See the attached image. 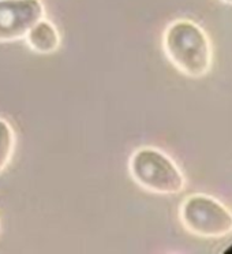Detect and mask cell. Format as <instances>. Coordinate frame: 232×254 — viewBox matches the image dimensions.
<instances>
[{"instance_id": "cell-1", "label": "cell", "mask_w": 232, "mask_h": 254, "mask_svg": "<svg viewBox=\"0 0 232 254\" xmlns=\"http://www.w3.org/2000/svg\"><path fill=\"white\" fill-rule=\"evenodd\" d=\"M164 50L172 64L188 77H202L210 67V45L191 21L174 22L164 34Z\"/></svg>"}, {"instance_id": "cell-2", "label": "cell", "mask_w": 232, "mask_h": 254, "mask_svg": "<svg viewBox=\"0 0 232 254\" xmlns=\"http://www.w3.org/2000/svg\"><path fill=\"white\" fill-rule=\"evenodd\" d=\"M130 172L141 188L156 194H177L184 178L174 161L153 148L138 149L130 159Z\"/></svg>"}, {"instance_id": "cell-3", "label": "cell", "mask_w": 232, "mask_h": 254, "mask_svg": "<svg viewBox=\"0 0 232 254\" xmlns=\"http://www.w3.org/2000/svg\"><path fill=\"white\" fill-rule=\"evenodd\" d=\"M180 219L188 231L202 238H221L232 232V213L208 195H191L182 205Z\"/></svg>"}, {"instance_id": "cell-4", "label": "cell", "mask_w": 232, "mask_h": 254, "mask_svg": "<svg viewBox=\"0 0 232 254\" xmlns=\"http://www.w3.org/2000/svg\"><path fill=\"white\" fill-rule=\"evenodd\" d=\"M43 18L44 6L40 0H0V41L25 39Z\"/></svg>"}, {"instance_id": "cell-5", "label": "cell", "mask_w": 232, "mask_h": 254, "mask_svg": "<svg viewBox=\"0 0 232 254\" xmlns=\"http://www.w3.org/2000/svg\"><path fill=\"white\" fill-rule=\"evenodd\" d=\"M28 45L37 54H54L60 44L58 29L47 19H40L25 36Z\"/></svg>"}, {"instance_id": "cell-6", "label": "cell", "mask_w": 232, "mask_h": 254, "mask_svg": "<svg viewBox=\"0 0 232 254\" xmlns=\"http://www.w3.org/2000/svg\"><path fill=\"white\" fill-rule=\"evenodd\" d=\"M14 153V131L6 121L0 119V172L7 167Z\"/></svg>"}, {"instance_id": "cell-7", "label": "cell", "mask_w": 232, "mask_h": 254, "mask_svg": "<svg viewBox=\"0 0 232 254\" xmlns=\"http://www.w3.org/2000/svg\"><path fill=\"white\" fill-rule=\"evenodd\" d=\"M223 1H226L228 4H232V0H223Z\"/></svg>"}]
</instances>
